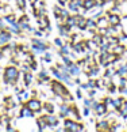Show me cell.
<instances>
[{
	"label": "cell",
	"instance_id": "f546056e",
	"mask_svg": "<svg viewBox=\"0 0 127 132\" xmlns=\"http://www.w3.org/2000/svg\"><path fill=\"white\" fill-rule=\"evenodd\" d=\"M116 72H118L120 76H126V74H127V63L120 64L118 68H116Z\"/></svg>",
	"mask_w": 127,
	"mask_h": 132
},
{
	"label": "cell",
	"instance_id": "83f0119b",
	"mask_svg": "<svg viewBox=\"0 0 127 132\" xmlns=\"http://www.w3.org/2000/svg\"><path fill=\"white\" fill-rule=\"evenodd\" d=\"M87 29H91V30H96V19L92 16L87 18Z\"/></svg>",
	"mask_w": 127,
	"mask_h": 132
},
{
	"label": "cell",
	"instance_id": "e0dca14e",
	"mask_svg": "<svg viewBox=\"0 0 127 132\" xmlns=\"http://www.w3.org/2000/svg\"><path fill=\"white\" fill-rule=\"evenodd\" d=\"M108 26H110L108 18H107L105 15H101L100 18L96 19V30H97V29H107Z\"/></svg>",
	"mask_w": 127,
	"mask_h": 132
},
{
	"label": "cell",
	"instance_id": "7bdbcfd3",
	"mask_svg": "<svg viewBox=\"0 0 127 132\" xmlns=\"http://www.w3.org/2000/svg\"><path fill=\"white\" fill-rule=\"evenodd\" d=\"M33 34H34L35 37H38V38H39V37H43V31H42V30H34Z\"/></svg>",
	"mask_w": 127,
	"mask_h": 132
},
{
	"label": "cell",
	"instance_id": "9a60e30c",
	"mask_svg": "<svg viewBox=\"0 0 127 132\" xmlns=\"http://www.w3.org/2000/svg\"><path fill=\"white\" fill-rule=\"evenodd\" d=\"M68 71H69V74L72 78H76V76H80L82 74V71H81V67L77 64V63H73L72 65L68 67Z\"/></svg>",
	"mask_w": 127,
	"mask_h": 132
},
{
	"label": "cell",
	"instance_id": "cb8c5ba5",
	"mask_svg": "<svg viewBox=\"0 0 127 132\" xmlns=\"http://www.w3.org/2000/svg\"><path fill=\"white\" fill-rule=\"evenodd\" d=\"M65 23H66L69 27L75 29V27L77 26V14H70V15L65 19Z\"/></svg>",
	"mask_w": 127,
	"mask_h": 132
},
{
	"label": "cell",
	"instance_id": "e575fe53",
	"mask_svg": "<svg viewBox=\"0 0 127 132\" xmlns=\"http://www.w3.org/2000/svg\"><path fill=\"white\" fill-rule=\"evenodd\" d=\"M87 85L89 89H96V79L95 78H89V79L87 80Z\"/></svg>",
	"mask_w": 127,
	"mask_h": 132
},
{
	"label": "cell",
	"instance_id": "7dc6e473",
	"mask_svg": "<svg viewBox=\"0 0 127 132\" xmlns=\"http://www.w3.org/2000/svg\"><path fill=\"white\" fill-rule=\"evenodd\" d=\"M27 2H28V4H30V6H34V3H35L37 0H27Z\"/></svg>",
	"mask_w": 127,
	"mask_h": 132
},
{
	"label": "cell",
	"instance_id": "ee69618b",
	"mask_svg": "<svg viewBox=\"0 0 127 132\" xmlns=\"http://www.w3.org/2000/svg\"><path fill=\"white\" fill-rule=\"evenodd\" d=\"M57 3L60 4V6L65 7V6H68V3H69V0H57Z\"/></svg>",
	"mask_w": 127,
	"mask_h": 132
},
{
	"label": "cell",
	"instance_id": "f1b7e54d",
	"mask_svg": "<svg viewBox=\"0 0 127 132\" xmlns=\"http://www.w3.org/2000/svg\"><path fill=\"white\" fill-rule=\"evenodd\" d=\"M120 25H122V33L127 37V15H122Z\"/></svg>",
	"mask_w": 127,
	"mask_h": 132
},
{
	"label": "cell",
	"instance_id": "b9f144b4",
	"mask_svg": "<svg viewBox=\"0 0 127 132\" xmlns=\"http://www.w3.org/2000/svg\"><path fill=\"white\" fill-rule=\"evenodd\" d=\"M76 97H77L79 100L84 98V95H82V90H81V89H77V90H76Z\"/></svg>",
	"mask_w": 127,
	"mask_h": 132
},
{
	"label": "cell",
	"instance_id": "7a4b0ae2",
	"mask_svg": "<svg viewBox=\"0 0 127 132\" xmlns=\"http://www.w3.org/2000/svg\"><path fill=\"white\" fill-rule=\"evenodd\" d=\"M50 90H51L53 94L62 97L64 101H66V102L73 101V95L69 93L68 87L65 86V83H62L61 80H58V79L51 80V82H50Z\"/></svg>",
	"mask_w": 127,
	"mask_h": 132
},
{
	"label": "cell",
	"instance_id": "9c48e42d",
	"mask_svg": "<svg viewBox=\"0 0 127 132\" xmlns=\"http://www.w3.org/2000/svg\"><path fill=\"white\" fill-rule=\"evenodd\" d=\"M68 8L72 14H79L80 10L82 8V0H69Z\"/></svg>",
	"mask_w": 127,
	"mask_h": 132
},
{
	"label": "cell",
	"instance_id": "ffe728a7",
	"mask_svg": "<svg viewBox=\"0 0 127 132\" xmlns=\"http://www.w3.org/2000/svg\"><path fill=\"white\" fill-rule=\"evenodd\" d=\"M38 80H41L42 83H46V85H50V76H49V72L46 70H42L39 71V74H38Z\"/></svg>",
	"mask_w": 127,
	"mask_h": 132
},
{
	"label": "cell",
	"instance_id": "bcb514c9",
	"mask_svg": "<svg viewBox=\"0 0 127 132\" xmlns=\"http://www.w3.org/2000/svg\"><path fill=\"white\" fill-rule=\"evenodd\" d=\"M3 59H6L3 55V51H2V46H0V60H3Z\"/></svg>",
	"mask_w": 127,
	"mask_h": 132
},
{
	"label": "cell",
	"instance_id": "60d3db41",
	"mask_svg": "<svg viewBox=\"0 0 127 132\" xmlns=\"http://www.w3.org/2000/svg\"><path fill=\"white\" fill-rule=\"evenodd\" d=\"M95 95H96V89H89V90H88V97L95 98Z\"/></svg>",
	"mask_w": 127,
	"mask_h": 132
},
{
	"label": "cell",
	"instance_id": "6da1fadb",
	"mask_svg": "<svg viewBox=\"0 0 127 132\" xmlns=\"http://www.w3.org/2000/svg\"><path fill=\"white\" fill-rule=\"evenodd\" d=\"M20 78V71H19L18 65H12V64H8L3 71V80L6 85L9 86H15L18 85V80Z\"/></svg>",
	"mask_w": 127,
	"mask_h": 132
},
{
	"label": "cell",
	"instance_id": "603a6c76",
	"mask_svg": "<svg viewBox=\"0 0 127 132\" xmlns=\"http://www.w3.org/2000/svg\"><path fill=\"white\" fill-rule=\"evenodd\" d=\"M95 128L97 131H110V121L108 120H100L99 123H96V127Z\"/></svg>",
	"mask_w": 127,
	"mask_h": 132
},
{
	"label": "cell",
	"instance_id": "5bb4252c",
	"mask_svg": "<svg viewBox=\"0 0 127 132\" xmlns=\"http://www.w3.org/2000/svg\"><path fill=\"white\" fill-rule=\"evenodd\" d=\"M88 14H89V16L97 19V18H100L101 15H104V7H101L100 4H97L96 7H93L92 10H89V11H88Z\"/></svg>",
	"mask_w": 127,
	"mask_h": 132
},
{
	"label": "cell",
	"instance_id": "52a82bcc",
	"mask_svg": "<svg viewBox=\"0 0 127 132\" xmlns=\"http://www.w3.org/2000/svg\"><path fill=\"white\" fill-rule=\"evenodd\" d=\"M45 119L47 121V127H50L53 129L60 125V117L56 116L54 113H45Z\"/></svg>",
	"mask_w": 127,
	"mask_h": 132
},
{
	"label": "cell",
	"instance_id": "277c9868",
	"mask_svg": "<svg viewBox=\"0 0 127 132\" xmlns=\"http://www.w3.org/2000/svg\"><path fill=\"white\" fill-rule=\"evenodd\" d=\"M64 128H65L66 132H80V131H84V125L80 121L66 117V119H64Z\"/></svg>",
	"mask_w": 127,
	"mask_h": 132
},
{
	"label": "cell",
	"instance_id": "2e32d148",
	"mask_svg": "<svg viewBox=\"0 0 127 132\" xmlns=\"http://www.w3.org/2000/svg\"><path fill=\"white\" fill-rule=\"evenodd\" d=\"M77 29L80 31H85L87 30V18L81 14H77Z\"/></svg>",
	"mask_w": 127,
	"mask_h": 132
},
{
	"label": "cell",
	"instance_id": "30bf717a",
	"mask_svg": "<svg viewBox=\"0 0 127 132\" xmlns=\"http://www.w3.org/2000/svg\"><path fill=\"white\" fill-rule=\"evenodd\" d=\"M16 117H35V113H34L26 104H23L20 108H19Z\"/></svg>",
	"mask_w": 127,
	"mask_h": 132
},
{
	"label": "cell",
	"instance_id": "f6af8a7d",
	"mask_svg": "<svg viewBox=\"0 0 127 132\" xmlns=\"http://www.w3.org/2000/svg\"><path fill=\"white\" fill-rule=\"evenodd\" d=\"M80 89H81V90H85V91H88V90H89V87H88V85H87V83H82V82H81V85H80Z\"/></svg>",
	"mask_w": 127,
	"mask_h": 132
},
{
	"label": "cell",
	"instance_id": "681fc988",
	"mask_svg": "<svg viewBox=\"0 0 127 132\" xmlns=\"http://www.w3.org/2000/svg\"><path fill=\"white\" fill-rule=\"evenodd\" d=\"M0 116H2V112H0Z\"/></svg>",
	"mask_w": 127,
	"mask_h": 132
},
{
	"label": "cell",
	"instance_id": "8d00e7d4",
	"mask_svg": "<svg viewBox=\"0 0 127 132\" xmlns=\"http://www.w3.org/2000/svg\"><path fill=\"white\" fill-rule=\"evenodd\" d=\"M112 100H114V98H112V97H104L103 102H104V104L107 105V108H110V106L112 105Z\"/></svg>",
	"mask_w": 127,
	"mask_h": 132
},
{
	"label": "cell",
	"instance_id": "c3c4849f",
	"mask_svg": "<svg viewBox=\"0 0 127 132\" xmlns=\"http://www.w3.org/2000/svg\"><path fill=\"white\" fill-rule=\"evenodd\" d=\"M126 79H127V74H126Z\"/></svg>",
	"mask_w": 127,
	"mask_h": 132
},
{
	"label": "cell",
	"instance_id": "ab89813d",
	"mask_svg": "<svg viewBox=\"0 0 127 132\" xmlns=\"http://www.w3.org/2000/svg\"><path fill=\"white\" fill-rule=\"evenodd\" d=\"M91 113V108H88V106H84V109H82V116L84 117H88Z\"/></svg>",
	"mask_w": 127,
	"mask_h": 132
},
{
	"label": "cell",
	"instance_id": "836d02e7",
	"mask_svg": "<svg viewBox=\"0 0 127 132\" xmlns=\"http://www.w3.org/2000/svg\"><path fill=\"white\" fill-rule=\"evenodd\" d=\"M70 14H72V12L69 11V8H64V7H62V11H61V18L64 19V22H65V19H66L68 16H69Z\"/></svg>",
	"mask_w": 127,
	"mask_h": 132
},
{
	"label": "cell",
	"instance_id": "8992f818",
	"mask_svg": "<svg viewBox=\"0 0 127 132\" xmlns=\"http://www.w3.org/2000/svg\"><path fill=\"white\" fill-rule=\"evenodd\" d=\"M30 109L34 112V113H39V112H42V105L43 102L38 98V97H31V98H28L26 102H24Z\"/></svg>",
	"mask_w": 127,
	"mask_h": 132
},
{
	"label": "cell",
	"instance_id": "1f68e13d",
	"mask_svg": "<svg viewBox=\"0 0 127 132\" xmlns=\"http://www.w3.org/2000/svg\"><path fill=\"white\" fill-rule=\"evenodd\" d=\"M61 11H62V6H54L53 7V14H54V16H56V19H58V18H61ZM62 19V18H61Z\"/></svg>",
	"mask_w": 127,
	"mask_h": 132
},
{
	"label": "cell",
	"instance_id": "d4e9b609",
	"mask_svg": "<svg viewBox=\"0 0 127 132\" xmlns=\"http://www.w3.org/2000/svg\"><path fill=\"white\" fill-rule=\"evenodd\" d=\"M124 49H126V46L122 45V42H119V44H116V45H112V46H111V52H114L115 55H118V56H120V57H122V55H123Z\"/></svg>",
	"mask_w": 127,
	"mask_h": 132
},
{
	"label": "cell",
	"instance_id": "4316f807",
	"mask_svg": "<svg viewBox=\"0 0 127 132\" xmlns=\"http://www.w3.org/2000/svg\"><path fill=\"white\" fill-rule=\"evenodd\" d=\"M97 4H99V0H82V7L85 10H92L93 7H96Z\"/></svg>",
	"mask_w": 127,
	"mask_h": 132
},
{
	"label": "cell",
	"instance_id": "4dcf8cb0",
	"mask_svg": "<svg viewBox=\"0 0 127 132\" xmlns=\"http://www.w3.org/2000/svg\"><path fill=\"white\" fill-rule=\"evenodd\" d=\"M61 63H64V64H65L66 67H69V65H72L75 61H73L72 59H70L69 55H64V56H61Z\"/></svg>",
	"mask_w": 127,
	"mask_h": 132
},
{
	"label": "cell",
	"instance_id": "44dd1931",
	"mask_svg": "<svg viewBox=\"0 0 127 132\" xmlns=\"http://www.w3.org/2000/svg\"><path fill=\"white\" fill-rule=\"evenodd\" d=\"M23 80H24V86L26 87H30L34 82V76H33V72L31 71H27V72H23Z\"/></svg>",
	"mask_w": 127,
	"mask_h": 132
},
{
	"label": "cell",
	"instance_id": "3957f363",
	"mask_svg": "<svg viewBox=\"0 0 127 132\" xmlns=\"http://www.w3.org/2000/svg\"><path fill=\"white\" fill-rule=\"evenodd\" d=\"M49 48H50V45L46 44L45 41H42L41 38L38 37L31 38V52L34 55H43L45 51H47Z\"/></svg>",
	"mask_w": 127,
	"mask_h": 132
},
{
	"label": "cell",
	"instance_id": "d6a6232c",
	"mask_svg": "<svg viewBox=\"0 0 127 132\" xmlns=\"http://www.w3.org/2000/svg\"><path fill=\"white\" fill-rule=\"evenodd\" d=\"M69 38H70V42H72V44H75V42H77V41H80L81 34H79V33H70Z\"/></svg>",
	"mask_w": 127,
	"mask_h": 132
},
{
	"label": "cell",
	"instance_id": "d6986e66",
	"mask_svg": "<svg viewBox=\"0 0 127 132\" xmlns=\"http://www.w3.org/2000/svg\"><path fill=\"white\" fill-rule=\"evenodd\" d=\"M54 110H56V106H54V102H43V105H42V112L43 113H54Z\"/></svg>",
	"mask_w": 127,
	"mask_h": 132
},
{
	"label": "cell",
	"instance_id": "ba28073f",
	"mask_svg": "<svg viewBox=\"0 0 127 132\" xmlns=\"http://www.w3.org/2000/svg\"><path fill=\"white\" fill-rule=\"evenodd\" d=\"M11 38H12V33H9L7 29H0V46L9 44Z\"/></svg>",
	"mask_w": 127,
	"mask_h": 132
},
{
	"label": "cell",
	"instance_id": "4fadbf2b",
	"mask_svg": "<svg viewBox=\"0 0 127 132\" xmlns=\"http://www.w3.org/2000/svg\"><path fill=\"white\" fill-rule=\"evenodd\" d=\"M37 19H38V29H39V30L45 31L46 29L50 26V21H49V18H47L46 14H45V15H41L39 18H37Z\"/></svg>",
	"mask_w": 127,
	"mask_h": 132
},
{
	"label": "cell",
	"instance_id": "d590c367",
	"mask_svg": "<svg viewBox=\"0 0 127 132\" xmlns=\"http://www.w3.org/2000/svg\"><path fill=\"white\" fill-rule=\"evenodd\" d=\"M26 4H27V0H16L18 8H26Z\"/></svg>",
	"mask_w": 127,
	"mask_h": 132
},
{
	"label": "cell",
	"instance_id": "8fae6325",
	"mask_svg": "<svg viewBox=\"0 0 127 132\" xmlns=\"http://www.w3.org/2000/svg\"><path fill=\"white\" fill-rule=\"evenodd\" d=\"M58 33H60V37L66 38V37H69V36H70V33H72V27H69L65 22L58 23Z\"/></svg>",
	"mask_w": 127,
	"mask_h": 132
},
{
	"label": "cell",
	"instance_id": "74e56055",
	"mask_svg": "<svg viewBox=\"0 0 127 132\" xmlns=\"http://www.w3.org/2000/svg\"><path fill=\"white\" fill-rule=\"evenodd\" d=\"M28 65H30V70H31V72H33V71H37V70H38V63H37L35 60H34V61H31V63H30V64H28Z\"/></svg>",
	"mask_w": 127,
	"mask_h": 132
},
{
	"label": "cell",
	"instance_id": "7c38bea8",
	"mask_svg": "<svg viewBox=\"0 0 127 132\" xmlns=\"http://www.w3.org/2000/svg\"><path fill=\"white\" fill-rule=\"evenodd\" d=\"M58 110H60V119H66L68 114H69V110H70V105L68 104L66 101H64L60 104V106H58Z\"/></svg>",
	"mask_w": 127,
	"mask_h": 132
},
{
	"label": "cell",
	"instance_id": "484cf974",
	"mask_svg": "<svg viewBox=\"0 0 127 132\" xmlns=\"http://www.w3.org/2000/svg\"><path fill=\"white\" fill-rule=\"evenodd\" d=\"M124 97H118V98H114L112 100V105H111V108L114 110H118L119 108H122V105H123V102H124Z\"/></svg>",
	"mask_w": 127,
	"mask_h": 132
},
{
	"label": "cell",
	"instance_id": "ac0fdd59",
	"mask_svg": "<svg viewBox=\"0 0 127 132\" xmlns=\"http://www.w3.org/2000/svg\"><path fill=\"white\" fill-rule=\"evenodd\" d=\"M68 117H70V119L76 120V121H81L80 112H79V109H77L75 105H70V110H69V114H68Z\"/></svg>",
	"mask_w": 127,
	"mask_h": 132
},
{
	"label": "cell",
	"instance_id": "5b68a950",
	"mask_svg": "<svg viewBox=\"0 0 127 132\" xmlns=\"http://www.w3.org/2000/svg\"><path fill=\"white\" fill-rule=\"evenodd\" d=\"M91 110H93L95 116H97V117H104L108 113V108H107V105L104 102H97L95 100L91 105Z\"/></svg>",
	"mask_w": 127,
	"mask_h": 132
},
{
	"label": "cell",
	"instance_id": "f35d334b",
	"mask_svg": "<svg viewBox=\"0 0 127 132\" xmlns=\"http://www.w3.org/2000/svg\"><path fill=\"white\" fill-rule=\"evenodd\" d=\"M64 44H65V42H64V41L61 40V37H60V38H54V45H56V46L61 48V46L64 45Z\"/></svg>",
	"mask_w": 127,
	"mask_h": 132
},
{
	"label": "cell",
	"instance_id": "7402d4cb",
	"mask_svg": "<svg viewBox=\"0 0 127 132\" xmlns=\"http://www.w3.org/2000/svg\"><path fill=\"white\" fill-rule=\"evenodd\" d=\"M37 125H38V131H46L47 129V121L45 119V114L41 117H37Z\"/></svg>",
	"mask_w": 127,
	"mask_h": 132
}]
</instances>
